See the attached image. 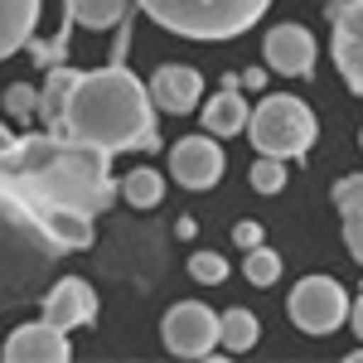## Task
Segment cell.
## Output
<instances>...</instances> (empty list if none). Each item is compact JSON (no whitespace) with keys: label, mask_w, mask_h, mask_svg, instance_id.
<instances>
[{"label":"cell","mask_w":363,"mask_h":363,"mask_svg":"<svg viewBox=\"0 0 363 363\" xmlns=\"http://www.w3.org/2000/svg\"><path fill=\"white\" fill-rule=\"evenodd\" d=\"M0 174L34 203V208H73L102 218L121 199L112 179V150L83 145L68 136H15V145L0 155Z\"/></svg>","instance_id":"1"},{"label":"cell","mask_w":363,"mask_h":363,"mask_svg":"<svg viewBox=\"0 0 363 363\" xmlns=\"http://www.w3.org/2000/svg\"><path fill=\"white\" fill-rule=\"evenodd\" d=\"M54 136L83 140V145H102V150H155L160 131H155V102L150 87L140 83L126 63H107L97 73H78L68 112L58 121Z\"/></svg>","instance_id":"2"},{"label":"cell","mask_w":363,"mask_h":363,"mask_svg":"<svg viewBox=\"0 0 363 363\" xmlns=\"http://www.w3.org/2000/svg\"><path fill=\"white\" fill-rule=\"evenodd\" d=\"M63 252L68 247L39 218V208L0 174V310L20 301H44L49 272Z\"/></svg>","instance_id":"3"},{"label":"cell","mask_w":363,"mask_h":363,"mask_svg":"<svg viewBox=\"0 0 363 363\" xmlns=\"http://www.w3.org/2000/svg\"><path fill=\"white\" fill-rule=\"evenodd\" d=\"M140 10L184 39H238L252 29L272 0H136Z\"/></svg>","instance_id":"4"},{"label":"cell","mask_w":363,"mask_h":363,"mask_svg":"<svg viewBox=\"0 0 363 363\" xmlns=\"http://www.w3.org/2000/svg\"><path fill=\"white\" fill-rule=\"evenodd\" d=\"M247 136L262 155H277V160H301L315 140V112H310L301 97H262L252 107V121H247Z\"/></svg>","instance_id":"5"},{"label":"cell","mask_w":363,"mask_h":363,"mask_svg":"<svg viewBox=\"0 0 363 363\" xmlns=\"http://www.w3.org/2000/svg\"><path fill=\"white\" fill-rule=\"evenodd\" d=\"M349 310H354L349 306V291L335 277H306L291 291V320L306 335H335L339 325L349 320Z\"/></svg>","instance_id":"6"},{"label":"cell","mask_w":363,"mask_h":363,"mask_svg":"<svg viewBox=\"0 0 363 363\" xmlns=\"http://www.w3.org/2000/svg\"><path fill=\"white\" fill-rule=\"evenodd\" d=\"M160 335H165V349L179 354V359H208L218 349V315L199 301H184V306H169V315L160 320Z\"/></svg>","instance_id":"7"},{"label":"cell","mask_w":363,"mask_h":363,"mask_svg":"<svg viewBox=\"0 0 363 363\" xmlns=\"http://www.w3.org/2000/svg\"><path fill=\"white\" fill-rule=\"evenodd\" d=\"M223 165H228L223 150H218V140H208V131L174 140V150H169V174L184 189H213L223 179Z\"/></svg>","instance_id":"8"},{"label":"cell","mask_w":363,"mask_h":363,"mask_svg":"<svg viewBox=\"0 0 363 363\" xmlns=\"http://www.w3.org/2000/svg\"><path fill=\"white\" fill-rule=\"evenodd\" d=\"M330 49H335L344 83L363 97V0L335 5V39H330Z\"/></svg>","instance_id":"9"},{"label":"cell","mask_w":363,"mask_h":363,"mask_svg":"<svg viewBox=\"0 0 363 363\" xmlns=\"http://www.w3.org/2000/svg\"><path fill=\"white\" fill-rule=\"evenodd\" d=\"M5 359L10 363H68L73 344H68V330H58L49 320H34V325H20L5 339Z\"/></svg>","instance_id":"10"},{"label":"cell","mask_w":363,"mask_h":363,"mask_svg":"<svg viewBox=\"0 0 363 363\" xmlns=\"http://www.w3.org/2000/svg\"><path fill=\"white\" fill-rule=\"evenodd\" d=\"M44 320L58 325V330H78V325H92L97 320V296L83 277H63L44 291Z\"/></svg>","instance_id":"11"},{"label":"cell","mask_w":363,"mask_h":363,"mask_svg":"<svg viewBox=\"0 0 363 363\" xmlns=\"http://www.w3.org/2000/svg\"><path fill=\"white\" fill-rule=\"evenodd\" d=\"M262 58L272 73H286V78H306L315 68V34L306 25H277L262 44Z\"/></svg>","instance_id":"12"},{"label":"cell","mask_w":363,"mask_h":363,"mask_svg":"<svg viewBox=\"0 0 363 363\" xmlns=\"http://www.w3.org/2000/svg\"><path fill=\"white\" fill-rule=\"evenodd\" d=\"M199 92H203V78L184 63H165L155 78H150V102L169 116H184L199 107Z\"/></svg>","instance_id":"13"},{"label":"cell","mask_w":363,"mask_h":363,"mask_svg":"<svg viewBox=\"0 0 363 363\" xmlns=\"http://www.w3.org/2000/svg\"><path fill=\"white\" fill-rule=\"evenodd\" d=\"M39 5L44 0H0V58L29 49V39L39 29Z\"/></svg>","instance_id":"14"},{"label":"cell","mask_w":363,"mask_h":363,"mask_svg":"<svg viewBox=\"0 0 363 363\" xmlns=\"http://www.w3.org/2000/svg\"><path fill=\"white\" fill-rule=\"evenodd\" d=\"M247 97L238 92V83H223V92L203 107V131L208 136H238V131H247Z\"/></svg>","instance_id":"15"},{"label":"cell","mask_w":363,"mask_h":363,"mask_svg":"<svg viewBox=\"0 0 363 363\" xmlns=\"http://www.w3.org/2000/svg\"><path fill=\"white\" fill-rule=\"evenodd\" d=\"M335 203L339 218H344V242H349V257L363 267V174H349L335 184Z\"/></svg>","instance_id":"16"},{"label":"cell","mask_w":363,"mask_h":363,"mask_svg":"<svg viewBox=\"0 0 363 363\" xmlns=\"http://www.w3.org/2000/svg\"><path fill=\"white\" fill-rule=\"evenodd\" d=\"M73 83H78V68H68V63L49 68V83H44V92H39V121H44L49 131H58V121H63V112H68Z\"/></svg>","instance_id":"17"},{"label":"cell","mask_w":363,"mask_h":363,"mask_svg":"<svg viewBox=\"0 0 363 363\" xmlns=\"http://www.w3.org/2000/svg\"><path fill=\"white\" fill-rule=\"evenodd\" d=\"M126 5H131V0H68V15H73V25L112 29V25L126 20Z\"/></svg>","instance_id":"18"},{"label":"cell","mask_w":363,"mask_h":363,"mask_svg":"<svg viewBox=\"0 0 363 363\" xmlns=\"http://www.w3.org/2000/svg\"><path fill=\"white\" fill-rule=\"evenodd\" d=\"M218 325H223V335H218V344H223L228 354H247L252 344H257V335H262V330H257V315H252V310H228V315H218Z\"/></svg>","instance_id":"19"},{"label":"cell","mask_w":363,"mask_h":363,"mask_svg":"<svg viewBox=\"0 0 363 363\" xmlns=\"http://www.w3.org/2000/svg\"><path fill=\"white\" fill-rule=\"evenodd\" d=\"M121 199H126L131 208H155V203L165 199V179H160L155 169H131V174L121 179Z\"/></svg>","instance_id":"20"},{"label":"cell","mask_w":363,"mask_h":363,"mask_svg":"<svg viewBox=\"0 0 363 363\" xmlns=\"http://www.w3.org/2000/svg\"><path fill=\"white\" fill-rule=\"evenodd\" d=\"M242 267H247V281L252 286H277V277H281V257L272 247H247V257H242Z\"/></svg>","instance_id":"21"},{"label":"cell","mask_w":363,"mask_h":363,"mask_svg":"<svg viewBox=\"0 0 363 363\" xmlns=\"http://www.w3.org/2000/svg\"><path fill=\"white\" fill-rule=\"evenodd\" d=\"M252 189L257 194H281L286 189V160H277V155H262L257 165H252Z\"/></svg>","instance_id":"22"},{"label":"cell","mask_w":363,"mask_h":363,"mask_svg":"<svg viewBox=\"0 0 363 363\" xmlns=\"http://www.w3.org/2000/svg\"><path fill=\"white\" fill-rule=\"evenodd\" d=\"M5 112L20 116V121H29V116H39V92L25 83H10L5 87Z\"/></svg>","instance_id":"23"},{"label":"cell","mask_w":363,"mask_h":363,"mask_svg":"<svg viewBox=\"0 0 363 363\" xmlns=\"http://www.w3.org/2000/svg\"><path fill=\"white\" fill-rule=\"evenodd\" d=\"M189 277H194V281H208V286H218V281L228 277V262L218 257V252H194V257H189Z\"/></svg>","instance_id":"24"},{"label":"cell","mask_w":363,"mask_h":363,"mask_svg":"<svg viewBox=\"0 0 363 363\" xmlns=\"http://www.w3.org/2000/svg\"><path fill=\"white\" fill-rule=\"evenodd\" d=\"M233 242H238L242 252L257 247V242H262V228H257V223H238V228H233Z\"/></svg>","instance_id":"25"},{"label":"cell","mask_w":363,"mask_h":363,"mask_svg":"<svg viewBox=\"0 0 363 363\" xmlns=\"http://www.w3.org/2000/svg\"><path fill=\"white\" fill-rule=\"evenodd\" d=\"M349 320H354V335H359V344H363V296L354 301V310H349Z\"/></svg>","instance_id":"26"},{"label":"cell","mask_w":363,"mask_h":363,"mask_svg":"<svg viewBox=\"0 0 363 363\" xmlns=\"http://www.w3.org/2000/svg\"><path fill=\"white\" fill-rule=\"evenodd\" d=\"M238 83H242V87H262V83H267V73H262V68H247Z\"/></svg>","instance_id":"27"},{"label":"cell","mask_w":363,"mask_h":363,"mask_svg":"<svg viewBox=\"0 0 363 363\" xmlns=\"http://www.w3.org/2000/svg\"><path fill=\"white\" fill-rule=\"evenodd\" d=\"M10 145H15V136H10V126H5V121H0V155H5V150H10Z\"/></svg>","instance_id":"28"},{"label":"cell","mask_w":363,"mask_h":363,"mask_svg":"<svg viewBox=\"0 0 363 363\" xmlns=\"http://www.w3.org/2000/svg\"><path fill=\"white\" fill-rule=\"evenodd\" d=\"M349 359H354V363H363V344H359V349H354V354H349Z\"/></svg>","instance_id":"29"},{"label":"cell","mask_w":363,"mask_h":363,"mask_svg":"<svg viewBox=\"0 0 363 363\" xmlns=\"http://www.w3.org/2000/svg\"><path fill=\"white\" fill-rule=\"evenodd\" d=\"M359 145H363V131H359Z\"/></svg>","instance_id":"30"}]
</instances>
